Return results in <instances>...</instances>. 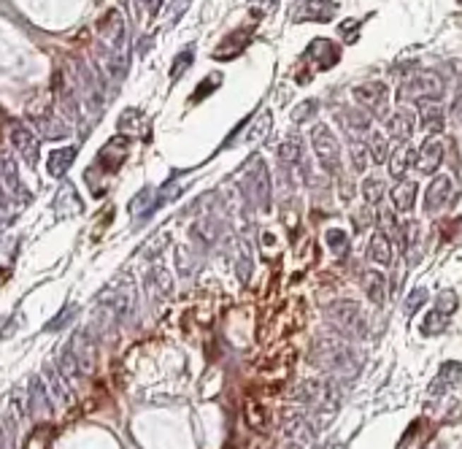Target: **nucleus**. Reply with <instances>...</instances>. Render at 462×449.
Wrapping results in <instances>:
<instances>
[{
  "mask_svg": "<svg viewBox=\"0 0 462 449\" xmlns=\"http://www.w3.org/2000/svg\"><path fill=\"white\" fill-rule=\"evenodd\" d=\"M314 363L319 368H327L336 376H355L357 373V355L355 349L343 341L319 339L314 346Z\"/></svg>",
  "mask_w": 462,
  "mask_h": 449,
  "instance_id": "1",
  "label": "nucleus"
},
{
  "mask_svg": "<svg viewBox=\"0 0 462 449\" xmlns=\"http://www.w3.org/2000/svg\"><path fill=\"white\" fill-rule=\"evenodd\" d=\"M244 187H247L251 203L260 211L271 209V176H268L262 157H251V163L247 165V173H244Z\"/></svg>",
  "mask_w": 462,
  "mask_h": 449,
  "instance_id": "2",
  "label": "nucleus"
},
{
  "mask_svg": "<svg viewBox=\"0 0 462 449\" xmlns=\"http://www.w3.org/2000/svg\"><path fill=\"white\" fill-rule=\"evenodd\" d=\"M311 146H314V155L316 160L322 163L324 170H330V173H338L340 170V146H338V139L333 136V130L327 127V124H314V130H311Z\"/></svg>",
  "mask_w": 462,
  "mask_h": 449,
  "instance_id": "3",
  "label": "nucleus"
},
{
  "mask_svg": "<svg viewBox=\"0 0 462 449\" xmlns=\"http://www.w3.org/2000/svg\"><path fill=\"white\" fill-rule=\"evenodd\" d=\"M401 95L405 98V100H438L441 95H444V81L435 76V74H430V71H419V74H414V76L408 78L405 84H403Z\"/></svg>",
  "mask_w": 462,
  "mask_h": 449,
  "instance_id": "4",
  "label": "nucleus"
},
{
  "mask_svg": "<svg viewBox=\"0 0 462 449\" xmlns=\"http://www.w3.org/2000/svg\"><path fill=\"white\" fill-rule=\"evenodd\" d=\"M327 320L336 330L346 333V336H355L362 330V314L355 301H336L333 306H327Z\"/></svg>",
  "mask_w": 462,
  "mask_h": 449,
  "instance_id": "5",
  "label": "nucleus"
},
{
  "mask_svg": "<svg viewBox=\"0 0 462 449\" xmlns=\"http://www.w3.org/2000/svg\"><path fill=\"white\" fill-rule=\"evenodd\" d=\"M457 192H454V185L449 176H435L425 192V211L427 214H438V211H446L449 206L454 203Z\"/></svg>",
  "mask_w": 462,
  "mask_h": 449,
  "instance_id": "6",
  "label": "nucleus"
},
{
  "mask_svg": "<svg viewBox=\"0 0 462 449\" xmlns=\"http://www.w3.org/2000/svg\"><path fill=\"white\" fill-rule=\"evenodd\" d=\"M303 401L308 406H314V409H322V412H336V406H338V390L333 382H308L303 385Z\"/></svg>",
  "mask_w": 462,
  "mask_h": 449,
  "instance_id": "7",
  "label": "nucleus"
},
{
  "mask_svg": "<svg viewBox=\"0 0 462 449\" xmlns=\"http://www.w3.org/2000/svg\"><path fill=\"white\" fill-rule=\"evenodd\" d=\"M336 11V0H303L292 11V22H333Z\"/></svg>",
  "mask_w": 462,
  "mask_h": 449,
  "instance_id": "8",
  "label": "nucleus"
},
{
  "mask_svg": "<svg viewBox=\"0 0 462 449\" xmlns=\"http://www.w3.org/2000/svg\"><path fill=\"white\" fill-rule=\"evenodd\" d=\"M352 95H355L357 103H360V106H365L373 117H384L386 95H389L384 84H379V81H368V84H360V87H355Z\"/></svg>",
  "mask_w": 462,
  "mask_h": 449,
  "instance_id": "9",
  "label": "nucleus"
},
{
  "mask_svg": "<svg viewBox=\"0 0 462 449\" xmlns=\"http://www.w3.org/2000/svg\"><path fill=\"white\" fill-rule=\"evenodd\" d=\"M441 160H444V141L441 139H427L419 149V157H416V170L425 173V176H432L435 170L441 168Z\"/></svg>",
  "mask_w": 462,
  "mask_h": 449,
  "instance_id": "10",
  "label": "nucleus"
},
{
  "mask_svg": "<svg viewBox=\"0 0 462 449\" xmlns=\"http://www.w3.org/2000/svg\"><path fill=\"white\" fill-rule=\"evenodd\" d=\"M462 382V363L457 360H449L441 366V371L435 373V379L430 382V395L438 398V395H446L449 390H454Z\"/></svg>",
  "mask_w": 462,
  "mask_h": 449,
  "instance_id": "11",
  "label": "nucleus"
},
{
  "mask_svg": "<svg viewBox=\"0 0 462 449\" xmlns=\"http://www.w3.org/2000/svg\"><path fill=\"white\" fill-rule=\"evenodd\" d=\"M306 57L311 62H316L319 71H327V68H333V65L340 60V52H338V47H333V41H327V38H314L311 47L306 49Z\"/></svg>",
  "mask_w": 462,
  "mask_h": 449,
  "instance_id": "12",
  "label": "nucleus"
},
{
  "mask_svg": "<svg viewBox=\"0 0 462 449\" xmlns=\"http://www.w3.org/2000/svg\"><path fill=\"white\" fill-rule=\"evenodd\" d=\"M0 179H3V185H6V192H8V195L28 201V192H25V185L19 182V173H16V165H14V160H11V155L0 157Z\"/></svg>",
  "mask_w": 462,
  "mask_h": 449,
  "instance_id": "13",
  "label": "nucleus"
},
{
  "mask_svg": "<svg viewBox=\"0 0 462 449\" xmlns=\"http://www.w3.org/2000/svg\"><path fill=\"white\" fill-rule=\"evenodd\" d=\"M249 38H251V28H241V30H235L232 35H227L225 41H222V47L214 52L216 60H230V57H235V54H241L244 49H247Z\"/></svg>",
  "mask_w": 462,
  "mask_h": 449,
  "instance_id": "14",
  "label": "nucleus"
},
{
  "mask_svg": "<svg viewBox=\"0 0 462 449\" xmlns=\"http://www.w3.org/2000/svg\"><path fill=\"white\" fill-rule=\"evenodd\" d=\"M419 122H422V130L425 133H438L444 130V111L435 100H425L419 106Z\"/></svg>",
  "mask_w": 462,
  "mask_h": 449,
  "instance_id": "15",
  "label": "nucleus"
},
{
  "mask_svg": "<svg viewBox=\"0 0 462 449\" xmlns=\"http://www.w3.org/2000/svg\"><path fill=\"white\" fill-rule=\"evenodd\" d=\"M386 127H389V136H392V139L405 144V141L411 139V133H414V114H411V111H398V114L386 122Z\"/></svg>",
  "mask_w": 462,
  "mask_h": 449,
  "instance_id": "16",
  "label": "nucleus"
},
{
  "mask_svg": "<svg viewBox=\"0 0 462 449\" xmlns=\"http://www.w3.org/2000/svg\"><path fill=\"white\" fill-rule=\"evenodd\" d=\"M362 290L368 293V298L373 303H384L386 301V279L384 274H379V271H365L362 274Z\"/></svg>",
  "mask_w": 462,
  "mask_h": 449,
  "instance_id": "17",
  "label": "nucleus"
},
{
  "mask_svg": "<svg viewBox=\"0 0 462 449\" xmlns=\"http://www.w3.org/2000/svg\"><path fill=\"white\" fill-rule=\"evenodd\" d=\"M368 257L373 260V263H379V265H389V263H392V244H389V238H386L381 231L370 235Z\"/></svg>",
  "mask_w": 462,
  "mask_h": 449,
  "instance_id": "18",
  "label": "nucleus"
},
{
  "mask_svg": "<svg viewBox=\"0 0 462 449\" xmlns=\"http://www.w3.org/2000/svg\"><path fill=\"white\" fill-rule=\"evenodd\" d=\"M416 189L419 187L414 182H398L395 189H392V203H395V209L398 211H411L416 203Z\"/></svg>",
  "mask_w": 462,
  "mask_h": 449,
  "instance_id": "19",
  "label": "nucleus"
},
{
  "mask_svg": "<svg viewBox=\"0 0 462 449\" xmlns=\"http://www.w3.org/2000/svg\"><path fill=\"white\" fill-rule=\"evenodd\" d=\"M278 157H281L284 165H297V163L303 160V144H300V136H297V133H290V136H287V141H284L281 149H278Z\"/></svg>",
  "mask_w": 462,
  "mask_h": 449,
  "instance_id": "20",
  "label": "nucleus"
},
{
  "mask_svg": "<svg viewBox=\"0 0 462 449\" xmlns=\"http://www.w3.org/2000/svg\"><path fill=\"white\" fill-rule=\"evenodd\" d=\"M411 160H414L411 146H405V144H403L401 149H395V155L389 157V173H392L395 179H403V176H405V170H408V165H411Z\"/></svg>",
  "mask_w": 462,
  "mask_h": 449,
  "instance_id": "21",
  "label": "nucleus"
},
{
  "mask_svg": "<svg viewBox=\"0 0 462 449\" xmlns=\"http://www.w3.org/2000/svg\"><path fill=\"white\" fill-rule=\"evenodd\" d=\"M160 203H162V198H154L152 189H143L138 198H133V203H130V214H133V217H146V214L154 211Z\"/></svg>",
  "mask_w": 462,
  "mask_h": 449,
  "instance_id": "22",
  "label": "nucleus"
},
{
  "mask_svg": "<svg viewBox=\"0 0 462 449\" xmlns=\"http://www.w3.org/2000/svg\"><path fill=\"white\" fill-rule=\"evenodd\" d=\"M76 160V146H68V149H57V152H52V157H49V170L54 173V176H60V173H65V170L71 168V163Z\"/></svg>",
  "mask_w": 462,
  "mask_h": 449,
  "instance_id": "23",
  "label": "nucleus"
},
{
  "mask_svg": "<svg viewBox=\"0 0 462 449\" xmlns=\"http://www.w3.org/2000/svg\"><path fill=\"white\" fill-rule=\"evenodd\" d=\"M446 327V314H441L438 309H432L425 320H422V325H419V330L425 333V336H438L441 330Z\"/></svg>",
  "mask_w": 462,
  "mask_h": 449,
  "instance_id": "24",
  "label": "nucleus"
},
{
  "mask_svg": "<svg viewBox=\"0 0 462 449\" xmlns=\"http://www.w3.org/2000/svg\"><path fill=\"white\" fill-rule=\"evenodd\" d=\"M338 122L343 124V127H346V130H360V133H362V130H368V117H362V114H360V111H340L338 114Z\"/></svg>",
  "mask_w": 462,
  "mask_h": 449,
  "instance_id": "25",
  "label": "nucleus"
},
{
  "mask_svg": "<svg viewBox=\"0 0 462 449\" xmlns=\"http://www.w3.org/2000/svg\"><path fill=\"white\" fill-rule=\"evenodd\" d=\"M327 247L336 257H343L349 252V235L343 231H327Z\"/></svg>",
  "mask_w": 462,
  "mask_h": 449,
  "instance_id": "26",
  "label": "nucleus"
},
{
  "mask_svg": "<svg viewBox=\"0 0 462 449\" xmlns=\"http://www.w3.org/2000/svg\"><path fill=\"white\" fill-rule=\"evenodd\" d=\"M370 160L379 165V163H386L389 160V152H386V139L381 133H373L370 136V149H368Z\"/></svg>",
  "mask_w": 462,
  "mask_h": 449,
  "instance_id": "27",
  "label": "nucleus"
},
{
  "mask_svg": "<svg viewBox=\"0 0 462 449\" xmlns=\"http://www.w3.org/2000/svg\"><path fill=\"white\" fill-rule=\"evenodd\" d=\"M362 192H365V201L370 203V206H376V203L384 198V182L381 179H365V185H362Z\"/></svg>",
  "mask_w": 462,
  "mask_h": 449,
  "instance_id": "28",
  "label": "nucleus"
},
{
  "mask_svg": "<svg viewBox=\"0 0 462 449\" xmlns=\"http://www.w3.org/2000/svg\"><path fill=\"white\" fill-rule=\"evenodd\" d=\"M14 144L19 146V152L28 157V163L35 160V157H32V152H35V141L30 139V133H28V130H14Z\"/></svg>",
  "mask_w": 462,
  "mask_h": 449,
  "instance_id": "29",
  "label": "nucleus"
},
{
  "mask_svg": "<svg viewBox=\"0 0 462 449\" xmlns=\"http://www.w3.org/2000/svg\"><path fill=\"white\" fill-rule=\"evenodd\" d=\"M457 306H460V303H457V293H451V290H444V293L438 295V306H435V309L441 311V314H454V311H457Z\"/></svg>",
  "mask_w": 462,
  "mask_h": 449,
  "instance_id": "30",
  "label": "nucleus"
},
{
  "mask_svg": "<svg viewBox=\"0 0 462 449\" xmlns=\"http://www.w3.org/2000/svg\"><path fill=\"white\" fill-rule=\"evenodd\" d=\"M192 57H195V52H192V49H184V52H182V54L176 57V65L170 68V78H173V81H176V78L182 76V74H184L186 68H189V62H192Z\"/></svg>",
  "mask_w": 462,
  "mask_h": 449,
  "instance_id": "31",
  "label": "nucleus"
},
{
  "mask_svg": "<svg viewBox=\"0 0 462 449\" xmlns=\"http://www.w3.org/2000/svg\"><path fill=\"white\" fill-rule=\"evenodd\" d=\"M360 25H362V19L360 22H355V19H349V22H343L338 28V33H340V38L346 41V44H355L357 41V35H360Z\"/></svg>",
  "mask_w": 462,
  "mask_h": 449,
  "instance_id": "32",
  "label": "nucleus"
},
{
  "mask_svg": "<svg viewBox=\"0 0 462 449\" xmlns=\"http://www.w3.org/2000/svg\"><path fill=\"white\" fill-rule=\"evenodd\" d=\"M425 303H427V290H425V287H416L414 293L408 295V301H405V311L414 314V311L419 309V306H425Z\"/></svg>",
  "mask_w": 462,
  "mask_h": 449,
  "instance_id": "33",
  "label": "nucleus"
},
{
  "mask_svg": "<svg viewBox=\"0 0 462 449\" xmlns=\"http://www.w3.org/2000/svg\"><path fill=\"white\" fill-rule=\"evenodd\" d=\"M219 81H222V76H219V74H211V76L206 78V81H201V87L195 90L192 100H201V98H206L208 93H214L216 87H219Z\"/></svg>",
  "mask_w": 462,
  "mask_h": 449,
  "instance_id": "34",
  "label": "nucleus"
},
{
  "mask_svg": "<svg viewBox=\"0 0 462 449\" xmlns=\"http://www.w3.org/2000/svg\"><path fill=\"white\" fill-rule=\"evenodd\" d=\"M352 163H355L357 173H362V170H365V163H368V152H365V146H362V144H355V146H352Z\"/></svg>",
  "mask_w": 462,
  "mask_h": 449,
  "instance_id": "35",
  "label": "nucleus"
},
{
  "mask_svg": "<svg viewBox=\"0 0 462 449\" xmlns=\"http://www.w3.org/2000/svg\"><path fill=\"white\" fill-rule=\"evenodd\" d=\"M316 114V100H306V103H300V109L292 114L295 122H306L308 117H314Z\"/></svg>",
  "mask_w": 462,
  "mask_h": 449,
  "instance_id": "36",
  "label": "nucleus"
},
{
  "mask_svg": "<svg viewBox=\"0 0 462 449\" xmlns=\"http://www.w3.org/2000/svg\"><path fill=\"white\" fill-rule=\"evenodd\" d=\"M247 414H249V425L260 431V428H262V412H260V406H254V403H249Z\"/></svg>",
  "mask_w": 462,
  "mask_h": 449,
  "instance_id": "37",
  "label": "nucleus"
},
{
  "mask_svg": "<svg viewBox=\"0 0 462 449\" xmlns=\"http://www.w3.org/2000/svg\"><path fill=\"white\" fill-rule=\"evenodd\" d=\"M73 311H76L73 306H68V309H65V314H57V317L52 320V325H47V330H57L60 325H65V320H68V317H71Z\"/></svg>",
  "mask_w": 462,
  "mask_h": 449,
  "instance_id": "38",
  "label": "nucleus"
},
{
  "mask_svg": "<svg viewBox=\"0 0 462 449\" xmlns=\"http://www.w3.org/2000/svg\"><path fill=\"white\" fill-rule=\"evenodd\" d=\"M425 449H444L441 444H430V447H425Z\"/></svg>",
  "mask_w": 462,
  "mask_h": 449,
  "instance_id": "39",
  "label": "nucleus"
},
{
  "mask_svg": "<svg viewBox=\"0 0 462 449\" xmlns=\"http://www.w3.org/2000/svg\"><path fill=\"white\" fill-rule=\"evenodd\" d=\"M460 6H462V0H460Z\"/></svg>",
  "mask_w": 462,
  "mask_h": 449,
  "instance_id": "40",
  "label": "nucleus"
}]
</instances>
